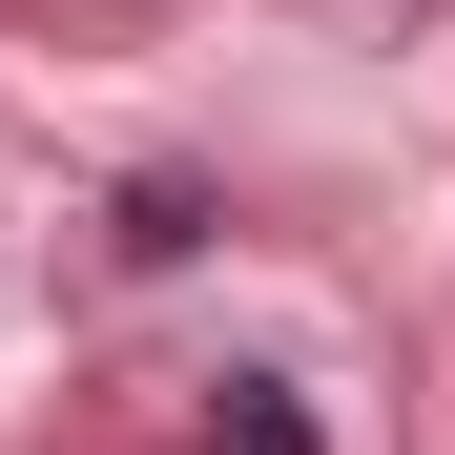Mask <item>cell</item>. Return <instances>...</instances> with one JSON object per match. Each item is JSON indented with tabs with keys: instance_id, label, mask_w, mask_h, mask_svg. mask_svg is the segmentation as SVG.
<instances>
[{
	"instance_id": "obj_1",
	"label": "cell",
	"mask_w": 455,
	"mask_h": 455,
	"mask_svg": "<svg viewBox=\"0 0 455 455\" xmlns=\"http://www.w3.org/2000/svg\"><path fill=\"white\" fill-rule=\"evenodd\" d=\"M207 455H311V414H290L269 372H228V394H207Z\"/></svg>"
}]
</instances>
